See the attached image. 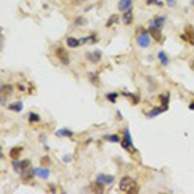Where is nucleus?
I'll return each mask as SVG.
<instances>
[{
    "mask_svg": "<svg viewBox=\"0 0 194 194\" xmlns=\"http://www.w3.org/2000/svg\"><path fill=\"white\" fill-rule=\"evenodd\" d=\"M31 167V163H30V160L29 159H24V160H21V168H22V171H26L27 168ZM21 171V172H22Z\"/></svg>",
    "mask_w": 194,
    "mask_h": 194,
    "instance_id": "27",
    "label": "nucleus"
},
{
    "mask_svg": "<svg viewBox=\"0 0 194 194\" xmlns=\"http://www.w3.org/2000/svg\"><path fill=\"white\" fill-rule=\"evenodd\" d=\"M150 34H149V31H143V32H140V34L137 35V44L141 47V48H148L150 46Z\"/></svg>",
    "mask_w": 194,
    "mask_h": 194,
    "instance_id": "2",
    "label": "nucleus"
},
{
    "mask_svg": "<svg viewBox=\"0 0 194 194\" xmlns=\"http://www.w3.org/2000/svg\"><path fill=\"white\" fill-rule=\"evenodd\" d=\"M189 109H190V110H194V102H191V104L189 105Z\"/></svg>",
    "mask_w": 194,
    "mask_h": 194,
    "instance_id": "34",
    "label": "nucleus"
},
{
    "mask_svg": "<svg viewBox=\"0 0 194 194\" xmlns=\"http://www.w3.org/2000/svg\"><path fill=\"white\" fill-rule=\"evenodd\" d=\"M145 2H146V4H148V5L155 4V5H157V7H159V8L163 7V2H159V0H145Z\"/></svg>",
    "mask_w": 194,
    "mask_h": 194,
    "instance_id": "28",
    "label": "nucleus"
},
{
    "mask_svg": "<svg viewBox=\"0 0 194 194\" xmlns=\"http://www.w3.org/2000/svg\"><path fill=\"white\" fill-rule=\"evenodd\" d=\"M118 21H119V16L118 14H111L109 17V19H107V22H106V27H111L114 24H116Z\"/></svg>",
    "mask_w": 194,
    "mask_h": 194,
    "instance_id": "20",
    "label": "nucleus"
},
{
    "mask_svg": "<svg viewBox=\"0 0 194 194\" xmlns=\"http://www.w3.org/2000/svg\"><path fill=\"white\" fill-rule=\"evenodd\" d=\"M166 21H167V16H155L152 21H150V26L162 30L163 25L166 24Z\"/></svg>",
    "mask_w": 194,
    "mask_h": 194,
    "instance_id": "4",
    "label": "nucleus"
},
{
    "mask_svg": "<svg viewBox=\"0 0 194 194\" xmlns=\"http://www.w3.org/2000/svg\"><path fill=\"white\" fill-rule=\"evenodd\" d=\"M123 140H124V141H126L129 146H131L132 153H135V152H136V148L133 146L132 136H131V133H129V128H128V127H124V129H123Z\"/></svg>",
    "mask_w": 194,
    "mask_h": 194,
    "instance_id": "6",
    "label": "nucleus"
},
{
    "mask_svg": "<svg viewBox=\"0 0 194 194\" xmlns=\"http://www.w3.org/2000/svg\"><path fill=\"white\" fill-rule=\"evenodd\" d=\"M85 57H87V60L92 63H97L100 61L101 58V52L99 49H96L93 52H88V53H85Z\"/></svg>",
    "mask_w": 194,
    "mask_h": 194,
    "instance_id": "8",
    "label": "nucleus"
},
{
    "mask_svg": "<svg viewBox=\"0 0 194 194\" xmlns=\"http://www.w3.org/2000/svg\"><path fill=\"white\" fill-rule=\"evenodd\" d=\"M56 56L57 58L61 61V63L63 65H69L70 63V58H69V53L63 47H57L56 48Z\"/></svg>",
    "mask_w": 194,
    "mask_h": 194,
    "instance_id": "3",
    "label": "nucleus"
},
{
    "mask_svg": "<svg viewBox=\"0 0 194 194\" xmlns=\"http://www.w3.org/2000/svg\"><path fill=\"white\" fill-rule=\"evenodd\" d=\"M185 35L188 38V43L194 46V29H193V26H190V25L185 26Z\"/></svg>",
    "mask_w": 194,
    "mask_h": 194,
    "instance_id": "12",
    "label": "nucleus"
},
{
    "mask_svg": "<svg viewBox=\"0 0 194 194\" xmlns=\"http://www.w3.org/2000/svg\"><path fill=\"white\" fill-rule=\"evenodd\" d=\"M34 174H35V176H38L41 180H47L49 177V170L44 168V167H36V168H34Z\"/></svg>",
    "mask_w": 194,
    "mask_h": 194,
    "instance_id": "7",
    "label": "nucleus"
},
{
    "mask_svg": "<svg viewBox=\"0 0 194 194\" xmlns=\"http://www.w3.org/2000/svg\"><path fill=\"white\" fill-rule=\"evenodd\" d=\"M12 167H13V170L17 172V174H21V171H22V168H21V160H18V159H13Z\"/></svg>",
    "mask_w": 194,
    "mask_h": 194,
    "instance_id": "24",
    "label": "nucleus"
},
{
    "mask_svg": "<svg viewBox=\"0 0 194 194\" xmlns=\"http://www.w3.org/2000/svg\"><path fill=\"white\" fill-rule=\"evenodd\" d=\"M114 180H115V177L113 175H105V174H99L96 177V181L101 182L102 185H110L114 182Z\"/></svg>",
    "mask_w": 194,
    "mask_h": 194,
    "instance_id": "5",
    "label": "nucleus"
},
{
    "mask_svg": "<svg viewBox=\"0 0 194 194\" xmlns=\"http://www.w3.org/2000/svg\"><path fill=\"white\" fill-rule=\"evenodd\" d=\"M104 138L107 140V141H110V143H119L121 141L119 136H118V135H105Z\"/></svg>",
    "mask_w": 194,
    "mask_h": 194,
    "instance_id": "23",
    "label": "nucleus"
},
{
    "mask_svg": "<svg viewBox=\"0 0 194 194\" xmlns=\"http://www.w3.org/2000/svg\"><path fill=\"white\" fill-rule=\"evenodd\" d=\"M97 40V36L96 35H88V36H83L82 39H80V41H82V44H85V43H96Z\"/></svg>",
    "mask_w": 194,
    "mask_h": 194,
    "instance_id": "21",
    "label": "nucleus"
},
{
    "mask_svg": "<svg viewBox=\"0 0 194 194\" xmlns=\"http://www.w3.org/2000/svg\"><path fill=\"white\" fill-rule=\"evenodd\" d=\"M87 24V21H85L83 17H78L77 19H75V25H78V26H83Z\"/></svg>",
    "mask_w": 194,
    "mask_h": 194,
    "instance_id": "30",
    "label": "nucleus"
},
{
    "mask_svg": "<svg viewBox=\"0 0 194 194\" xmlns=\"http://www.w3.org/2000/svg\"><path fill=\"white\" fill-rule=\"evenodd\" d=\"M158 60L160 61V63L163 65V66H168L170 65V58H168L167 53L164 51H159L158 52Z\"/></svg>",
    "mask_w": 194,
    "mask_h": 194,
    "instance_id": "14",
    "label": "nucleus"
},
{
    "mask_svg": "<svg viewBox=\"0 0 194 194\" xmlns=\"http://www.w3.org/2000/svg\"><path fill=\"white\" fill-rule=\"evenodd\" d=\"M71 159H73V155H63L62 157V162L63 163H69V162H71Z\"/></svg>",
    "mask_w": 194,
    "mask_h": 194,
    "instance_id": "31",
    "label": "nucleus"
},
{
    "mask_svg": "<svg viewBox=\"0 0 194 194\" xmlns=\"http://www.w3.org/2000/svg\"><path fill=\"white\" fill-rule=\"evenodd\" d=\"M22 148H21V146H17V148H12V149H10V153H9V155H10V158H12V159H17L18 158V155L21 154V153H22Z\"/></svg>",
    "mask_w": 194,
    "mask_h": 194,
    "instance_id": "19",
    "label": "nucleus"
},
{
    "mask_svg": "<svg viewBox=\"0 0 194 194\" xmlns=\"http://www.w3.org/2000/svg\"><path fill=\"white\" fill-rule=\"evenodd\" d=\"M164 111H167L163 106H159V107H154V109H152L149 113H146V116L148 118H154V116H157V115H159V114H162V113H164Z\"/></svg>",
    "mask_w": 194,
    "mask_h": 194,
    "instance_id": "13",
    "label": "nucleus"
},
{
    "mask_svg": "<svg viewBox=\"0 0 194 194\" xmlns=\"http://www.w3.org/2000/svg\"><path fill=\"white\" fill-rule=\"evenodd\" d=\"M123 96L128 97V99H132V100H133V104H137V102H138V97H137V96H135V94H132V93L123 92Z\"/></svg>",
    "mask_w": 194,
    "mask_h": 194,
    "instance_id": "29",
    "label": "nucleus"
},
{
    "mask_svg": "<svg viewBox=\"0 0 194 194\" xmlns=\"http://www.w3.org/2000/svg\"><path fill=\"white\" fill-rule=\"evenodd\" d=\"M190 4H191V5L194 7V0H191V2H190Z\"/></svg>",
    "mask_w": 194,
    "mask_h": 194,
    "instance_id": "35",
    "label": "nucleus"
},
{
    "mask_svg": "<svg viewBox=\"0 0 194 194\" xmlns=\"http://www.w3.org/2000/svg\"><path fill=\"white\" fill-rule=\"evenodd\" d=\"M105 97H106L107 101H110L111 104H115L116 102V99H118V93L116 92H109V93L105 94Z\"/></svg>",
    "mask_w": 194,
    "mask_h": 194,
    "instance_id": "22",
    "label": "nucleus"
},
{
    "mask_svg": "<svg viewBox=\"0 0 194 194\" xmlns=\"http://www.w3.org/2000/svg\"><path fill=\"white\" fill-rule=\"evenodd\" d=\"M8 109L10 111H16V113H19L21 110H24V102L22 101H17V102H13L8 105Z\"/></svg>",
    "mask_w": 194,
    "mask_h": 194,
    "instance_id": "15",
    "label": "nucleus"
},
{
    "mask_svg": "<svg viewBox=\"0 0 194 194\" xmlns=\"http://www.w3.org/2000/svg\"><path fill=\"white\" fill-rule=\"evenodd\" d=\"M148 31H149L150 36H152L155 41H158V43H159V41H162V30L155 29V27H153V26H149Z\"/></svg>",
    "mask_w": 194,
    "mask_h": 194,
    "instance_id": "10",
    "label": "nucleus"
},
{
    "mask_svg": "<svg viewBox=\"0 0 194 194\" xmlns=\"http://www.w3.org/2000/svg\"><path fill=\"white\" fill-rule=\"evenodd\" d=\"M122 21L124 25H131L132 21H133V14H132V9L127 10V12H124L123 17H122Z\"/></svg>",
    "mask_w": 194,
    "mask_h": 194,
    "instance_id": "16",
    "label": "nucleus"
},
{
    "mask_svg": "<svg viewBox=\"0 0 194 194\" xmlns=\"http://www.w3.org/2000/svg\"><path fill=\"white\" fill-rule=\"evenodd\" d=\"M119 189L124 193H133V194L138 191V186L136 184V181L129 176L122 177V180L119 182Z\"/></svg>",
    "mask_w": 194,
    "mask_h": 194,
    "instance_id": "1",
    "label": "nucleus"
},
{
    "mask_svg": "<svg viewBox=\"0 0 194 194\" xmlns=\"http://www.w3.org/2000/svg\"><path fill=\"white\" fill-rule=\"evenodd\" d=\"M166 3L168 7H175L176 5V0H166Z\"/></svg>",
    "mask_w": 194,
    "mask_h": 194,
    "instance_id": "32",
    "label": "nucleus"
},
{
    "mask_svg": "<svg viewBox=\"0 0 194 194\" xmlns=\"http://www.w3.org/2000/svg\"><path fill=\"white\" fill-rule=\"evenodd\" d=\"M2 93H3V94L5 93V96H7V94H10V93H13V87H12V85H9V84L3 85V87H2Z\"/></svg>",
    "mask_w": 194,
    "mask_h": 194,
    "instance_id": "26",
    "label": "nucleus"
},
{
    "mask_svg": "<svg viewBox=\"0 0 194 194\" xmlns=\"http://www.w3.org/2000/svg\"><path fill=\"white\" fill-rule=\"evenodd\" d=\"M39 121H40V116H39L36 113L31 111V113L29 114V122H30V123H36V122H39Z\"/></svg>",
    "mask_w": 194,
    "mask_h": 194,
    "instance_id": "25",
    "label": "nucleus"
},
{
    "mask_svg": "<svg viewBox=\"0 0 194 194\" xmlns=\"http://www.w3.org/2000/svg\"><path fill=\"white\" fill-rule=\"evenodd\" d=\"M159 100H160V102H162V106H163L166 110H168V104H170V93L160 94V96H159Z\"/></svg>",
    "mask_w": 194,
    "mask_h": 194,
    "instance_id": "18",
    "label": "nucleus"
},
{
    "mask_svg": "<svg viewBox=\"0 0 194 194\" xmlns=\"http://www.w3.org/2000/svg\"><path fill=\"white\" fill-rule=\"evenodd\" d=\"M48 162H49V158H48V157H44V158H41V163H43V164L48 163Z\"/></svg>",
    "mask_w": 194,
    "mask_h": 194,
    "instance_id": "33",
    "label": "nucleus"
},
{
    "mask_svg": "<svg viewBox=\"0 0 194 194\" xmlns=\"http://www.w3.org/2000/svg\"><path fill=\"white\" fill-rule=\"evenodd\" d=\"M66 44H67L69 48H78L82 44V41H80V39H77L74 36H67L66 38Z\"/></svg>",
    "mask_w": 194,
    "mask_h": 194,
    "instance_id": "11",
    "label": "nucleus"
},
{
    "mask_svg": "<svg viewBox=\"0 0 194 194\" xmlns=\"http://www.w3.org/2000/svg\"><path fill=\"white\" fill-rule=\"evenodd\" d=\"M73 135H74V132L69 128H61L56 132V136H58V137H71Z\"/></svg>",
    "mask_w": 194,
    "mask_h": 194,
    "instance_id": "17",
    "label": "nucleus"
},
{
    "mask_svg": "<svg viewBox=\"0 0 194 194\" xmlns=\"http://www.w3.org/2000/svg\"><path fill=\"white\" fill-rule=\"evenodd\" d=\"M132 4H133V0H119L118 3V9L119 12H127V10L132 9Z\"/></svg>",
    "mask_w": 194,
    "mask_h": 194,
    "instance_id": "9",
    "label": "nucleus"
}]
</instances>
